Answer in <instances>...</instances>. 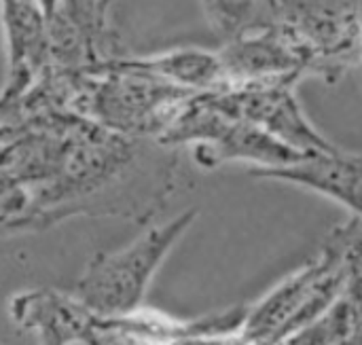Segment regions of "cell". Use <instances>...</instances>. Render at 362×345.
<instances>
[{
    "mask_svg": "<svg viewBox=\"0 0 362 345\" xmlns=\"http://www.w3.org/2000/svg\"><path fill=\"white\" fill-rule=\"evenodd\" d=\"M195 210H187L180 216L148 229L136 238L129 246L98 255L76 284L78 301L102 316L132 314L144 299V293L174 248L195 221Z\"/></svg>",
    "mask_w": 362,
    "mask_h": 345,
    "instance_id": "1",
    "label": "cell"
},
{
    "mask_svg": "<svg viewBox=\"0 0 362 345\" xmlns=\"http://www.w3.org/2000/svg\"><path fill=\"white\" fill-rule=\"evenodd\" d=\"M274 28L295 47L305 72L327 78L358 62V0H269Z\"/></svg>",
    "mask_w": 362,
    "mask_h": 345,
    "instance_id": "2",
    "label": "cell"
},
{
    "mask_svg": "<svg viewBox=\"0 0 362 345\" xmlns=\"http://www.w3.org/2000/svg\"><path fill=\"white\" fill-rule=\"evenodd\" d=\"M165 142H197V157L202 163H225V161H250L255 168H274L297 161L303 153H297L252 123L233 117L208 98L191 104L174 123L168 127Z\"/></svg>",
    "mask_w": 362,
    "mask_h": 345,
    "instance_id": "3",
    "label": "cell"
},
{
    "mask_svg": "<svg viewBox=\"0 0 362 345\" xmlns=\"http://www.w3.org/2000/svg\"><path fill=\"white\" fill-rule=\"evenodd\" d=\"M291 85L293 81L238 85L235 89L214 93L208 100L221 110L252 123L255 127L297 153L310 155L337 148L308 121L297 104V98L293 95Z\"/></svg>",
    "mask_w": 362,
    "mask_h": 345,
    "instance_id": "4",
    "label": "cell"
},
{
    "mask_svg": "<svg viewBox=\"0 0 362 345\" xmlns=\"http://www.w3.org/2000/svg\"><path fill=\"white\" fill-rule=\"evenodd\" d=\"M123 70V68H121ZM187 89L174 87L142 72L125 70L108 78L93 98V110L119 129H151L161 112L187 98Z\"/></svg>",
    "mask_w": 362,
    "mask_h": 345,
    "instance_id": "5",
    "label": "cell"
},
{
    "mask_svg": "<svg viewBox=\"0 0 362 345\" xmlns=\"http://www.w3.org/2000/svg\"><path fill=\"white\" fill-rule=\"evenodd\" d=\"M225 83L238 85L297 81L305 72V64L295 47L274 28L240 32L218 53Z\"/></svg>",
    "mask_w": 362,
    "mask_h": 345,
    "instance_id": "6",
    "label": "cell"
},
{
    "mask_svg": "<svg viewBox=\"0 0 362 345\" xmlns=\"http://www.w3.org/2000/svg\"><path fill=\"white\" fill-rule=\"evenodd\" d=\"M255 178H272L303 187L308 191L320 193L344 208L354 216L361 206V157L333 148L329 153H310L297 161L274 165V168H250Z\"/></svg>",
    "mask_w": 362,
    "mask_h": 345,
    "instance_id": "7",
    "label": "cell"
},
{
    "mask_svg": "<svg viewBox=\"0 0 362 345\" xmlns=\"http://www.w3.org/2000/svg\"><path fill=\"white\" fill-rule=\"evenodd\" d=\"M121 68L142 72L153 78H161L163 83H170L180 89L185 87L208 89V87H216L225 83L218 55L197 51V49H182V51H172L168 55H157L144 62H129V64H123Z\"/></svg>",
    "mask_w": 362,
    "mask_h": 345,
    "instance_id": "8",
    "label": "cell"
},
{
    "mask_svg": "<svg viewBox=\"0 0 362 345\" xmlns=\"http://www.w3.org/2000/svg\"><path fill=\"white\" fill-rule=\"evenodd\" d=\"M13 66L32 64L42 51L40 0H2Z\"/></svg>",
    "mask_w": 362,
    "mask_h": 345,
    "instance_id": "9",
    "label": "cell"
},
{
    "mask_svg": "<svg viewBox=\"0 0 362 345\" xmlns=\"http://www.w3.org/2000/svg\"><path fill=\"white\" fill-rule=\"evenodd\" d=\"M210 23L229 36L244 32V25L255 13L257 0H202Z\"/></svg>",
    "mask_w": 362,
    "mask_h": 345,
    "instance_id": "10",
    "label": "cell"
}]
</instances>
